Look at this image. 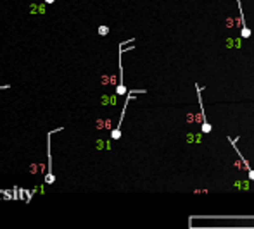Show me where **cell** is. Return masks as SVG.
<instances>
[{"instance_id": "6da1fadb", "label": "cell", "mask_w": 254, "mask_h": 229, "mask_svg": "<svg viewBox=\"0 0 254 229\" xmlns=\"http://www.w3.org/2000/svg\"><path fill=\"white\" fill-rule=\"evenodd\" d=\"M195 90H197V100H199V105H201V114H202V133H211V124L208 121H206V114H204V107H202V102H201V88L199 86H195Z\"/></svg>"}, {"instance_id": "7a4b0ae2", "label": "cell", "mask_w": 254, "mask_h": 229, "mask_svg": "<svg viewBox=\"0 0 254 229\" xmlns=\"http://www.w3.org/2000/svg\"><path fill=\"white\" fill-rule=\"evenodd\" d=\"M118 95H125L126 93V86L123 85V64H121V54H120V85L116 88Z\"/></svg>"}, {"instance_id": "3957f363", "label": "cell", "mask_w": 254, "mask_h": 229, "mask_svg": "<svg viewBox=\"0 0 254 229\" xmlns=\"http://www.w3.org/2000/svg\"><path fill=\"white\" fill-rule=\"evenodd\" d=\"M239 2V11H240V14H242V7H240V0H237ZM240 35H242V38H249L251 36V30L249 28H246L244 26V19H242V31H240Z\"/></svg>"}, {"instance_id": "277c9868", "label": "cell", "mask_w": 254, "mask_h": 229, "mask_svg": "<svg viewBox=\"0 0 254 229\" xmlns=\"http://www.w3.org/2000/svg\"><path fill=\"white\" fill-rule=\"evenodd\" d=\"M107 33H109V28L107 26H104V24H102V26H99V35H100V36H105Z\"/></svg>"}, {"instance_id": "5b68a950", "label": "cell", "mask_w": 254, "mask_h": 229, "mask_svg": "<svg viewBox=\"0 0 254 229\" xmlns=\"http://www.w3.org/2000/svg\"><path fill=\"white\" fill-rule=\"evenodd\" d=\"M249 179L254 181V169H249Z\"/></svg>"}, {"instance_id": "8992f818", "label": "cell", "mask_w": 254, "mask_h": 229, "mask_svg": "<svg viewBox=\"0 0 254 229\" xmlns=\"http://www.w3.org/2000/svg\"><path fill=\"white\" fill-rule=\"evenodd\" d=\"M45 4H54V0H45Z\"/></svg>"}, {"instance_id": "52a82bcc", "label": "cell", "mask_w": 254, "mask_h": 229, "mask_svg": "<svg viewBox=\"0 0 254 229\" xmlns=\"http://www.w3.org/2000/svg\"><path fill=\"white\" fill-rule=\"evenodd\" d=\"M0 88H2V86H0Z\"/></svg>"}]
</instances>
